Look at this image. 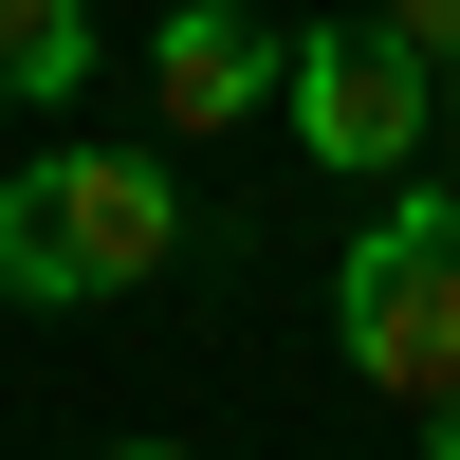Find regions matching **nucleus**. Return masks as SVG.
<instances>
[{
	"label": "nucleus",
	"mask_w": 460,
	"mask_h": 460,
	"mask_svg": "<svg viewBox=\"0 0 460 460\" xmlns=\"http://www.w3.org/2000/svg\"><path fill=\"white\" fill-rule=\"evenodd\" d=\"M424 442H442V460H460V387H442V405H424Z\"/></svg>",
	"instance_id": "0eeeda50"
},
{
	"label": "nucleus",
	"mask_w": 460,
	"mask_h": 460,
	"mask_svg": "<svg viewBox=\"0 0 460 460\" xmlns=\"http://www.w3.org/2000/svg\"><path fill=\"white\" fill-rule=\"evenodd\" d=\"M277 111H295V147H314V166L387 184L405 147H424V111H442V56H405L387 19H314V37L277 56Z\"/></svg>",
	"instance_id": "7ed1b4c3"
},
{
	"label": "nucleus",
	"mask_w": 460,
	"mask_h": 460,
	"mask_svg": "<svg viewBox=\"0 0 460 460\" xmlns=\"http://www.w3.org/2000/svg\"><path fill=\"white\" fill-rule=\"evenodd\" d=\"M74 74H93V0H0V93L56 111Z\"/></svg>",
	"instance_id": "39448f33"
},
{
	"label": "nucleus",
	"mask_w": 460,
	"mask_h": 460,
	"mask_svg": "<svg viewBox=\"0 0 460 460\" xmlns=\"http://www.w3.org/2000/svg\"><path fill=\"white\" fill-rule=\"evenodd\" d=\"M111 460H184V442H111Z\"/></svg>",
	"instance_id": "6e6552de"
},
{
	"label": "nucleus",
	"mask_w": 460,
	"mask_h": 460,
	"mask_svg": "<svg viewBox=\"0 0 460 460\" xmlns=\"http://www.w3.org/2000/svg\"><path fill=\"white\" fill-rule=\"evenodd\" d=\"M184 258L166 147H56V166L0 184V295L19 314H93V295H147Z\"/></svg>",
	"instance_id": "f257e3e1"
},
{
	"label": "nucleus",
	"mask_w": 460,
	"mask_h": 460,
	"mask_svg": "<svg viewBox=\"0 0 460 460\" xmlns=\"http://www.w3.org/2000/svg\"><path fill=\"white\" fill-rule=\"evenodd\" d=\"M332 332H350L368 387L442 405L460 387V203H387L350 258H332Z\"/></svg>",
	"instance_id": "f03ea898"
},
{
	"label": "nucleus",
	"mask_w": 460,
	"mask_h": 460,
	"mask_svg": "<svg viewBox=\"0 0 460 460\" xmlns=\"http://www.w3.org/2000/svg\"><path fill=\"white\" fill-rule=\"evenodd\" d=\"M368 19H387L405 56H442V74H460V0H368Z\"/></svg>",
	"instance_id": "423d86ee"
},
{
	"label": "nucleus",
	"mask_w": 460,
	"mask_h": 460,
	"mask_svg": "<svg viewBox=\"0 0 460 460\" xmlns=\"http://www.w3.org/2000/svg\"><path fill=\"white\" fill-rule=\"evenodd\" d=\"M277 56H295V37H258L240 0H184V19L147 37V74H166V129H240V111H277Z\"/></svg>",
	"instance_id": "20e7f679"
}]
</instances>
